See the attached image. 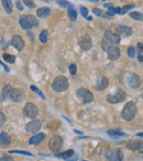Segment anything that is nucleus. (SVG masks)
<instances>
[{
  "label": "nucleus",
  "instance_id": "1",
  "mask_svg": "<svg viewBox=\"0 0 143 161\" xmlns=\"http://www.w3.org/2000/svg\"><path fill=\"white\" fill-rule=\"evenodd\" d=\"M137 112H138V108H137L135 103L134 102H129V103H127L124 105V108L122 110L121 116L123 120L131 121L137 115Z\"/></svg>",
  "mask_w": 143,
  "mask_h": 161
},
{
  "label": "nucleus",
  "instance_id": "2",
  "mask_svg": "<svg viewBox=\"0 0 143 161\" xmlns=\"http://www.w3.org/2000/svg\"><path fill=\"white\" fill-rule=\"evenodd\" d=\"M69 87L68 80L65 78L64 76H57L52 82V88L56 92H63L65 90H67Z\"/></svg>",
  "mask_w": 143,
  "mask_h": 161
},
{
  "label": "nucleus",
  "instance_id": "3",
  "mask_svg": "<svg viewBox=\"0 0 143 161\" xmlns=\"http://www.w3.org/2000/svg\"><path fill=\"white\" fill-rule=\"evenodd\" d=\"M76 97L82 103H90L94 100V95L90 92L89 90H87L85 88H79L76 91Z\"/></svg>",
  "mask_w": 143,
  "mask_h": 161
},
{
  "label": "nucleus",
  "instance_id": "4",
  "mask_svg": "<svg viewBox=\"0 0 143 161\" xmlns=\"http://www.w3.org/2000/svg\"><path fill=\"white\" fill-rule=\"evenodd\" d=\"M106 157L109 161H122L123 153L121 150H119L117 148H109L106 151Z\"/></svg>",
  "mask_w": 143,
  "mask_h": 161
},
{
  "label": "nucleus",
  "instance_id": "5",
  "mask_svg": "<svg viewBox=\"0 0 143 161\" xmlns=\"http://www.w3.org/2000/svg\"><path fill=\"white\" fill-rule=\"evenodd\" d=\"M62 146H63V139H62L61 136L58 135L53 136L51 138V140L48 141V148L53 152H58V151L61 150Z\"/></svg>",
  "mask_w": 143,
  "mask_h": 161
},
{
  "label": "nucleus",
  "instance_id": "6",
  "mask_svg": "<svg viewBox=\"0 0 143 161\" xmlns=\"http://www.w3.org/2000/svg\"><path fill=\"white\" fill-rule=\"evenodd\" d=\"M23 113H24V115L27 116L28 119H35L37 114H39V109H37V106L35 104L29 102V103L26 104V106L23 109Z\"/></svg>",
  "mask_w": 143,
  "mask_h": 161
},
{
  "label": "nucleus",
  "instance_id": "7",
  "mask_svg": "<svg viewBox=\"0 0 143 161\" xmlns=\"http://www.w3.org/2000/svg\"><path fill=\"white\" fill-rule=\"evenodd\" d=\"M124 99H126V93H124L123 91H121V90H118V91L115 92L113 94H108V95H107L108 102L112 104L122 102V101H124Z\"/></svg>",
  "mask_w": 143,
  "mask_h": 161
},
{
  "label": "nucleus",
  "instance_id": "8",
  "mask_svg": "<svg viewBox=\"0 0 143 161\" xmlns=\"http://www.w3.org/2000/svg\"><path fill=\"white\" fill-rule=\"evenodd\" d=\"M127 83L129 86V88L137 89L141 86V78L137 73H129L127 78Z\"/></svg>",
  "mask_w": 143,
  "mask_h": 161
},
{
  "label": "nucleus",
  "instance_id": "9",
  "mask_svg": "<svg viewBox=\"0 0 143 161\" xmlns=\"http://www.w3.org/2000/svg\"><path fill=\"white\" fill-rule=\"evenodd\" d=\"M13 102H21L24 99V91L20 88L11 89L10 97H9Z\"/></svg>",
  "mask_w": 143,
  "mask_h": 161
},
{
  "label": "nucleus",
  "instance_id": "10",
  "mask_svg": "<svg viewBox=\"0 0 143 161\" xmlns=\"http://www.w3.org/2000/svg\"><path fill=\"white\" fill-rule=\"evenodd\" d=\"M79 45L83 51H89L93 46V42L89 34H84L79 40Z\"/></svg>",
  "mask_w": 143,
  "mask_h": 161
},
{
  "label": "nucleus",
  "instance_id": "11",
  "mask_svg": "<svg viewBox=\"0 0 143 161\" xmlns=\"http://www.w3.org/2000/svg\"><path fill=\"white\" fill-rule=\"evenodd\" d=\"M116 34L121 38L122 37H128L132 34V29L126 25H119L116 29Z\"/></svg>",
  "mask_w": 143,
  "mask_h": 161
},
{
  "label": "nucleus",
  "instance_id": "12",
  "mask_svg": "<svg viewBox=\"0 0 143 161\" xmlns=\"http://www.w3.org/2000/svg\"><path fill=\"white\" fill-rule=\"evenodd\" d=\"M41 128V122L37 120H33L31 122H29L27 125H26V130L28 133H31V134H34L39 132Z\"/></svg>",
  "mask_w": 143,
  "mask_h": 161
},
{
  "label": "nucleus",
  "instance_id": "13",
  "mask_svg": "<svg viewBox=\"0 0 143 161\" xmlns=\"http://www.w3.org/2000/svg\"><path fill=\"white\" fill-rule=\"evenodd\" d=\"M107 54H108V58L110 60H117L118 58L120 57V49L119 47L116 46V45H111L108 49L106 51Z\"/></svg>",
  "mask_w": 143,
  "mask_h": 161
},
{
  "label": "nucleus",
  "instance_id": "14",
  "mask_svg": "<svg viewBox=\"0 0 143 161\" xmlns=\"http://www.w3.org/2000/svg\"><path fill=\"white\" fill-rule=\"evenodd\" d=\"M105 40H107V41L109 42L111 45H118L119 43H120V37L117 35L116 33H113V32L111 31H107L106 33H105V37H104Z\"/></svg>",
  "mask_w": 143,
  "mask_h": 161
},
{
  "label": "nucleus",
  "instance_id": "15",
  "mask_svg": "<svg viewBox=\"0 0 143 161\" xmlns=\"http://www.w3.org/2000/svg\"><path fill=\"white\" fill-rule=\"evenodd\" d=\"M11 44H12V46L13 47H16L19 52L24 48V41H23V38H22L20 35H15V36L12 37Z\"/></svg>",
  "mask_w": 143,
  "mask_h": 161
},
{
  "label": "nucleus",
  "instance_id": "16",
  "mask_svg": "<svg viewBox=\"0 0 143 161\" xmlns=\"http://www.w3.org/2000/svg\"><path fill=\"white\" fill-rule=\"evenodd\" d=\"M108 84H109L108 79H107L106 77H104V76H100V77L97 78L96 89H97V90H105V89L108 87Z\"/></svg>",
  "mask_w": 143,
  "mask_h": 161
},
{
  "label": "nucleus",
  "instance_id": "17",
  "mask_svg": "<svg viewBox=\"0 0 143 161\" xmlns=\"http://www.w3.org/2000/svg\"><path fill=\"white\" fill-rule=\"evenodd\" d=\"M45 138V135L44 134H37V135L32 136L29 140V144L30 145H39L40 143H42V140Z\"/></svg>",
  "mask_w": 143,
  "mask_h": 161
},
{
  "label": "nucleus",
  "instance_id": "18",
  "mask_svg": "<svg viewBox=\"0 0 143 161\" xmlns=\"http://www.w3.org/2000/svg\"><path fill=\"white\" fill-rule=\"evenodd\" d=\"M50 13H51V9L48 8V7H42V8L37 9V16H39V18H41V19L46 18Z\"/></svg>",
  "mask_w": 143,
  "mask_h": 161
},
{
  "label": "nucleus",
  "instance_id": "19",
  "mask_svg": "<svg viewBox=\"0 0 143 161\" xmlns=\"http://www.w3.org/2000/svg\"><path fill=\"white\" fill-rule=\"evenodd\" d=\"M10 141H11L10 136L8 135L7 133H5V132H1V133H0V146L9 145Z\"/></svg>",
  "mask_w": 143,
  "mask_h": 161
},
{
  "label": "nucleus",
  "instance_id": "20",
  "mask_svg": "<svg viewBox=\"0 0 143 161\" xmlns=\"http://www.w3.org/2000/svg\"><path fill=\"white\" fill-rule=\"evenodd\" d=\"M127 148L130 150H139L142 148V143H139L137 140H130L128 143Z\"/></svg>",
  "mask_w": 143,
  "mask_h": 161
},
{
  "label": "nucleus",
  "instance_id": "21",
  "mask_svg": "<svg viewBox=\"0 0 143 161\" xmlns=\"http://www.w3.org/2000/svg\"><path fill=\"white\" fill-rule=\"evenodd\" d=\"M75 153H74V150H67V151H64V152H62V153H55V157H57V158H63V159H65V160H67V159H69L70 157H73Z\"/></svg>",
  "mask_w": 143,
  "mask_h": 161
},
{
  "label": "nucleus",
  "instance_id": "22",
  "mask_svg": "<svg viewBox=\"0 0 143 161\" xmlns=\"http://www.w3.org/2000/svg\"><path fill=\"white\" fill-rule=\"evenodd\" d=\"M26 19H27L28 23L30 24L31 27H37V26H39V21H37V19L35 18V16H26Z\"/></svg>",
  "mask_w": 143,
  "mask_h": 161
},
{
  "label": "nucleus",
  "instance_id": "23",
  "mask_svg": "<svg viewBox=\"0 0 143 161\" xmlns=\"http://www.w3.org/2000/svg\"><path fill=\"white\" fill-rule=\"evenodd\" d=\"M2 5H3L6 12L8 14H11L12 13V2L10 0H2Z\"/></svg>",
  "mask_w": 143,
  "mask_h": 161
},
{
  "label": "nucleus",
  "instance_id": "24",
  "mask_svg": "<svg viewBox=\"0 0 143 161\" xmlns=\"http://www.w3.org/2000/svg\"><path fill=\"white\" fill-rule=\"evenodd\" d=\"M19 23H20V25H21V27L23 29V30H30V29H31V26H30V24L28 23L27 19H26V16H22L21 18H20Z\"/></svg>",
  "mask_w": 143,
  "mask_h": 161
},
{
  "label": "nucleus",
  "instance_id": "25",
  "mask_svg": "<svg viewBox=\"0 0 143 161\" xmlns=\"http://www.w3.org/2000/svg\"><path fill=\"white\" fill-rule=\"evenodd\" d=\"M68 16L72 19V21H76V19H77V11L74 9V7L73 5H70L68 8Z\"/></svg>",
  "mask_w": 143,
  "mask_h": 161
},
{
  "label": "nucleus",
  "instance_id": "26",
  "mask_svg": "<svg viewBox=\"0 0 143 161\" xmlns=\"http://www.w3.org/2000/svg\"><path fill=\"white\" fill-rule=\"evenodd\" d=\"M10 92H11V87L10 86H6L3 90H2V99L7 100L9 97H10Z\"/></svg>",
  "mask_w": 143,
  "mask_h": 161
},
{
  "label": "nucleus",
  "instance_id": "27",
  "mask_svg": "<svg viewBox=\"0 0 143 161\" xmlns=\"http://www.w3.org/2000/svg\"><path fill=\"white\" fill-rule=\"evenodd\" d=\"M93 12H94L97 16H100V18H110V16H107L106 12H104L101 9H98V8H94V9H93Z\"/></svg>",
  "mask_w": 143,
  "mask_h": 161
},
{
  "label": "nucleus",
  "instance_id": "28",
  "mask_svg": "<svg viewBox=\"0 0 143 161\" xmlns=\"http://www.w3.org/2000/svg\"><path fill=\"white\" fill-rule=\"evenodd\" d=\"M129 16H131L132 19L138 21H142V13L138 12V11H133V12H129Z\"/></svg>",
  "mask_w": 143,
  "mask_h": 161
},
{
  "label": "nucleus",
  "instance_id": "29",
  "mask_svg": "<svg viewBox=\"0 0 143 161\" xmlns=\"http://www.w3.org/2000/svg\"><path fill=\"white\" fill-rule=\"evenodd\" d=\"M133 8H134V5H127L124 7H122L120 9V14H126L128 12H130V10L133 9Z\"/></svg>",
  "mask_w": 143,
  "mask_h": 161
},
{
  "label": "nucleus",
  "instance_id": "30",
  "mask_svg": "<svg viewBox=\"0 0 143 161\" xmlns=\"http://www.w3.org/2000/svg\"><path fill=\"white\" fill-rule=\"evenodd\" d=\"M48 40V31H42L41 32V34H40V41H41V43H46Z\"/></svg>",
  "mask_w": 143,
  "mask_h": 161
},
{
  "label": "nucleus",
  "instance_id": "31",
  "mask_svg": "<svg viewBox=\"0 0 143 161\" xmlns=\"http://www.w3.org/2000/svg\"><path fill=\"white\" fill-rule=\"evenodd\" d=\"M3 59L7 62H9V64H13V62H16V57L12 56V55H9V54H5L3 55Z\"/></svg>",
  "mask_w": 143,
  "mask_h": 161
},
{
  "label": "nucleus",
  "instance_id": "32",
  "mask_svg": "<svg viewBox=\"0 0 143 161\" xmlns=\"http://www.w3.org/2000/svg\"><path fill=\"white\" fill-rule=\"evenodd\" d=\"M142 43H139L138 44V59L140 62H143V55H142Z\"/></svg>",
  "mask_w": 143,
  "mask_h": 161
},
{
  "label": "nucleus",
  "instance_id": "33",
  "mask_svg": "<svg viewBox=\"0 0 143 161\" xmlns=\"http://www.w3.org/2000/svg\"><path fill=\"white\" fill-rule=\"evenodd\" d=\"M108 135L111 136V137H121V136H124V134L120 133V132H117V130H108Z\"/></svg>",
  "mask_w": 143,
  "mask_h": 161
},
{
  "label": "nucleus",
  "instance_id": "34",
  "mask_svg": "<svg viewBox=\"0 0 143 161\" xmlns=\"http://www.w3.org/2000/svg\"><path fill=\"white\" fill-rule=\"evenodd\" d=\"M110 46H111V44L107 41V40H105V38H104V40L101 41V47H102V49H104L105 52H106L107 49H108V48H109Z\"/></svg>",
  "mask_w": 143,
  "mask_h": 161
},
{
  "label": "nucleus",
  "instance_id": "35",
  "mask_svg": "<svg viewBox=\"0 0 143 161\" xmlns=\"http://www.w3.org/2000/svg\"><path fill=\"white\" fill-rule=\"evenodd\" d=\"M30 89H31L32 91L37 92V93L39 94V95H40V97H41L43 100H45V95H44V94H43V92H41V91H40V90H39V89L35 87V86H31V87H30Z\"/></svg>",
  "mask_w": 143,
  "mask_h": 161
},
{
  "label": "nucleus",
  "instance_id": "36",
  "mask_svg": "<svg viewBox=\"0 0 143 161\" xmlns=\"http://www.w3.org/2000/svg\"><path fill=\"white\" fill-rule=\"evenodd\" d=\"M128 56L130 58H134V56H135V51H134L133 46H130L128 48Z\"/></svg>",
  "mask_w": 143,
  "mask_h": 161
},
{
  "label": "nucleus",
  "instance_id": "37",
  "mask_svg": "<svg viewBox=\"0 0 143 161\" xmlns=\"http://www.w3.org/2000/svg\"><path fill=\"white\" fill-rule=\"evenodd\" d=\"M79 11H80V13H82V16H84V18H87V16H88V9H87L86 7H80Z\"/></svg>",
  "mask_w": 143,
  "mask_h": 161
},
{
  "label": "nucleus",
  "instance_id": "38",
  "mask_svg": "<svg viewBox=\"0 0 143 161\" xmlns=\"http://www.w3.org/2000/svg\"><path fill=\"white\" fill-rule=\"evenodd\" d=\"M10 153H20V155H27V156H32L29 151H20V150H10Z\"/></svg>",
  "mask_w": 143,
  "mask_h": 161
},
{
  "label": "nucleus",
  "instance_id": "39",
  "mask_svg": "<svg viewBox=\"0 0 143 161\" xmlns=\"http://www.w3.org/2000/svg\"><path fill=\"white\" fill-rule=\"evenodd\" d=\"M57 5H61V7H63V8H69L70 7V3L67 2V1H57Z\"/></svg>",
  "mask_w": 143,
  "mask_h": 161
},
{
  "label": "nucleus",
  "instance_id": "40",
  "mask_svg": "<svg viewBox=\"0 0 143 161\" xmlns=\"http://www.w3.org/2000/svg\"><path fill=\"white\" fill-rule=\"evenodd\" d=\"M23 5H26L28 8H34L35 7V3L33 1H29V0H24L23 1Z\"/></svg>",
  "mask_w": 143,
  "mask_h": 161
},
{
  "label": "nucleus",
  "instance_id": "41",
  "mask_svg": "<svg viewBox=\"0 0 143 161\" xmlns=\"http://www.w3.org/2000/svg\"><path fill=\"white\" fill-rule=\"evenodd\" d=\"M76 69H77V66H76L75 64H72V65L69 66V73H70V75L74 76L75 73H76Z\"/></svg>",
  "mask_w": 143,
  "mask_h": 161
},
{
  "label": "nucleus",
  "instance_id": "42",
  "mask_svg": "<svg viewBox=\"0 0 143 161\" xmlns=\"http://www.w3.org/2000/svg\"><path fill=\"white\" fill-rule=\"evenodd\" d=\"M5 122H6V116H5V114L0 111V127L5 124Z\"/></svg>",
  "mask_w": 143,
  "mask_h": 161
},
{
  "label": "nucleus",
  "instance_id": "43",
  "mask_svg": "<svg viewBox=\"0 0 143 161\" xmlns=\"http://www.w3.org/2000/svg\"><path fill=\"white\" fill-rule=\"evenodd\" d=\"M0 161H15L13 158L10 156H5V157H1L0 158Z\"/></svg>",
  "mask_w": 143,
  "mask_h": 161
},
{
  "label": "nucleus",
  "instance_id": "44",
  "mask_svg": "<svg viewBox=\"0 0 143 161\" xmlns=\"http://www.w3.org/2000/svg\"><path fill=\"white\" fill-rule=\"evenodd\" d=\"M21 3H22L21 1H17V8H18L19 10H23V7H22Z\"/></svg>",
  "mask_w": 143,
  "mask_h": 161
},
{
  "label": "nucleus",
  "instance_id": "45",
  "mask_svg": "<svg viewBox=\"0 0 143 161\" xmlns=\"http://www.w3.org/2000/svg\"><path fill=\"white\" fill-rule=\"evenodd\" d=\"M76 160H77V157H76V156L74 155V156H73V158L70 157V158H69V159H67L66 161H76Z\"/></svg>",
  "mask_w": 143,
  "mask_h": 161
},
{
  "label": "nucleus",
  "instance_id": "46",
  "mask_svg": "<svg viewBox=\"0 0 143 161\" xmlns=\"http://www.w3.org/2000/svg\"><path fill=\"white\" fill-rule=\"evenodd\" d=\"M0 65H1V66H3V68H5V70L6 71H9V68L7 67V66H5V65H3V64H2V62H0Z\"/></svg>",
  "mask_w": 143,
  "mask_h": 161
},
{
  "label": "nucleus",
  "instance_id": "47",
  "mask_svg": "<svg viewBox=\"0 0 143 161\" xmlns=\"http://www.w3.org/2000/svg\"><path fill=\"white\" fill-rule=\"evenodd\" d=\"M105 5L106 8H111V7H112L111 3H106V5Z\"/></svg>",
  "mask_w": 143,
  "mask_h": 161
},
{
  "label": "nucleus",
  "instance_id": "48",
  "mask_svg": "<svg viewBox=\"0 0 143 161\" xmlns=\"http://www.w3.org/2000/svg\"><path fill=\"white\" fill-rule=\"evenodd\" d=\"M83 161H86V160H83Z\"/></svg>",
  "mask_w": 143,
  "mask_h": 161
}]
</instances>
